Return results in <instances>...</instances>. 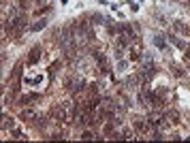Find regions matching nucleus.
<instances>
[{
  "instance_id": "f257e3e1",
  "label": "nucleus",
  "mask_w": 190,
  "mask_h": 143,
  "mask_svg": "<svg viewBox=\"0 0 190 143\" xmlns=\"http://www.w3.org/2000/svg\"><path fill=\"white\" fill-rule=\"evenodd\" d=\"M39 56H41V49L34 47V49H32V53H30V60H28V62H30V64H34V62L39 60Z\"/></svg>"
},
{
  "instance_id": "f03ea898",
  "label": "nucleus",
  "mask_w": 190,
  "mask_h": 143,
  "mask_svg": "<svg viewBox=\"0 0 190 143\" xmlns=\"http://www.w3.org/2000/svg\"><path fill=\"white\" fill-rule=\"evenodd\" d=\"M45 24H47V21H39V24H37V26H34V30H41V28H43V26H45Z\"/></svg>"
}]
</instances>
